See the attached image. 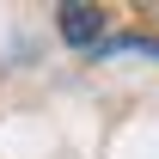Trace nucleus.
Returning a JSON list of instances; mask_svg holds the SVG:
<instances>
[{
    "label": "nucleus",
    "mask_w": 159,
    "mask_h": 159,
    "mask_svg": "<svg viewBox=\"0 0 159 159\" xmlns=\"http://www.w3.org/2000/svg\"><path fill=\"white\" fill-rule=\"evenodd\" d=\"M55 19H61V37L74 43V49H92V43L104 37V6H80V0H67Z\"/></svg>",
    "instance_id": "nucleus-1"
},
{
    "label": "nucleus",
    "mask_w": 159,
    "mask_h": 159,
    "mask_svg": "<svg viewBox=\"0 0 159 159\" xmlns=\"http://www.w3.org/2000/svg\"><path fill=\"white\" fill-rule=\"evenodd\" d=\"M104 55H110V61H122V55H147V61H159V43L129 37V43H104Z\"/></svg>",
    "instance_id": "nucleus-2"
}]
</instances>
